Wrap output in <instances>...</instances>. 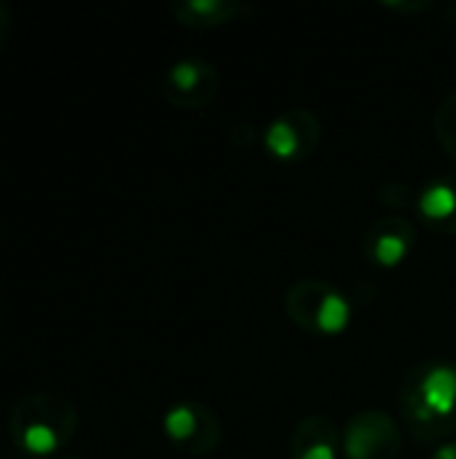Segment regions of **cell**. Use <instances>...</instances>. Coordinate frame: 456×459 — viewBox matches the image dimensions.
<instances>
[{
    "label": "cell",
    "mask_w": 456,
    "mask_h": 459,
    "mask_svg": "<svg viewBox=\"0 0 456 459\" xmlns=\"http://www.w3.org/2000/svg\"><path fill=\"white\" fill-rule=\"evenodd\" d=\"M398 409L417 444H449L456 438V363H417L400 382Z\"/></svg>",
    "instance_id": "obj_1"
},
{
    "label": "cell",
    "mask_w": 456,
    "mask_h": 459,
    "mask_svg": "<svg viewBox=\"0 0 456 459\" xmlns=\"http://www.w3.org/2000/svg\"><path fill=\"white\" fill-rule=\"evenodd\" d=\"M78 430V409L54 390L24 395L8 414V433L19 452L51 457L62 452Z\"/></svg>",
    "instance_id": "obj_2"
},
{
    "label": "cell",
    "mask_w": 456,
    "mask_h": 459,
    "mask_svg": "<svg viewBox=\"0 0 456 459\" xmlns=\"http://www.w3.org/2000/svg\"><path fill=\"white\" fill-rule=\"evenodd\" d=\"M288 317L306 333L336 339L349 331L355 309L352 299L328 280L306 277L290 285L285 296Z\"/></svg>",
    "instance_id": "obj_3"
},
{
    "label": "cell",
    "mask_w": 456,
    "mask_h": 459,
    "mask_svg": "<svg viewBox=\"0 0 456 459\" xmlns=\"http://www.w3.org/2000/svg\"><path fill=\"white\" fill-rule=\"evenodd\" d=\"M161 433L177 452L191 457L212 455L223 441V425L218 414L199 401L172 403L161 417Z\"/></svg>",
    "instance_id": "obj_4"
},
{
    "label": "cell",
    "mask_w": 456,
    "mask_h": 459,
    "mask_svg": "<svg viewBox=\"0 0 456 459\" xmlns=\"http://www.w3.org/2000/svg\"><path fill=\"white\" fill-rule=\"evenodd\" d=\"M403 449V428L382 409H363L349 417L341 430L344 459H398Z\"/></svg>",
    "instance_id": "obj_5"
},
{
    "label": "cell",
    "mask_w": 456,
    "mask_h": 459,
    "mask_svg": "<svg viewBox=\"0 0 456 459\" xmlns=\"http://www.w3.org/2000/svg\"><path fill=\"white\" fill-rule=\"evenodd\" d=\"M320 140H323V124L306 108L282 110L261 132L263 151L282 164H298L309 159L317 151Z\"/></svg>",
    "instance_id": "obj_6"
},
{
    "label": "cell",
    "mask_w": 456,
    "mask_h": 459,
    "mask_svg": "<svg viewBox=\"0 0 456 459\" xmlns=\"http://www.w3.org/2000/svg\"><path fill=\"white\" fill-rule=\"evenodd\" d=\"M161 94L180 110L207 108L220 94V73L202 56H183L167 67L161 78Z\"/></svg>",
    "instance_id": "obj_7"
},
{
    "label": "cell",
    "mask_w": 456,
    "mask_h": 459,
    "mask_svg": "<svg viewBox=\"0 0 456 459\" xmlns=\"http://www.w3.org/2000/svg\"><path fill=\"white\" fill-rule=\"evenodd\" d=\"M417 247V226L406 215H382L374 221L363 239L366 258L379 269L403 266Z\"/></svg>",
    "instance_id": "obj_8"
},
{
    "label": "cell",
    "mask_w": 456,
    "mask_h": 459,
    "mask_svg": "<svg viewBox=\"0 0 456 459\" xmlns=\"http://www.w3.org/2000/svg\"><path fill=\"white\" fill-rule=\"evenodd\" d=\"M417 218L435 234L456 237V175L427 180L414 199Z\"/></svg>",
    "instance_id": "obj_9"
},
{
    "label": "cell",
    "mask_w": 456,
    "mask_h": 459,
    "mask_svg": "<svg viewBox=\"0 0 456 459\" xmlns=\"http://www.w3.org/2000/svg\"><path fill=\"white\" fill-rule=\"evenodd\" d=\"M293 459H341V430L325 414L301 420L290 438Z\"/></svg>",
    "instance_id": "obj_10"
},
{
    "label": "cell",
    "mask_w": 456,
    "mask_h": 459,
    "mask_svg": "<svg viewBox=\"0 0 456 459\" xmlns=\"http://www.w3.org/2000/svg\"><path fill=\"white\" fill-rule=\"evenodd\" d=\"M172 16L191 30H218L237 19L253 16V5L242 0H180L172 3Z\"/></svg>",
    "instance_id": "obj_11"
},
{
    "label": "cell",
    "mask_w": 456,
    "mask_h": 459,
    "mask_svg": "<svg viewBox=\"0 0 456 459\" xmlns=\"http://www.w3.org/2000/svg\"><path fill=\"white\" fill-rule=\"evenodd\" d=\"M433 132H435L441 148L446 151V156L456 164V91L438 105V110L433 116Z\"/></svg>",
    "instance_id": "obj_12"
},
{
    "label": "cell",
    "mask_w": 456,
    "mask_h": 459,
    "mask_svg": "<svg viewBox=\"0 0 456 459\" xmlns=\"http://www.w3.org/2000/svg\"><path fill=\"white\" fill-rule=\"evenodd\" d=\"M430 459H456V438L449 444H441L435 446V452L430 455Z\"/></svg>",
    "instance_id": "obj_13"
},
{
    "label": "cell",
    "mask_w": 456,
    "mask_h": 459,
    "mask_svg": "<svg viewBox=\"0 0 456 459\" xmlns=\"http://www.w3.org/2000/svg\"><path fill=\"white\" fill-rule=\"evenodd\" d=\"M8 32H11V13H8L5 5H0V46L5 43Z\"/></svg>",
    "instance_id": "obj_14"
},
{
    "label": "cell",
    "mask_w": 456,
    "mask_h": 459,
    "mask_svg": "<svg viewBox=\"0 0 456 459\" xmlns=\"http://www.w3.org/2000/svg\"><path fill=\"white\" fill-rule=\"evenodd\" d=\"M62 459H81V457H62Z\"/></svg>",
    "instance_id": "obj_15"
}]
</instances>
